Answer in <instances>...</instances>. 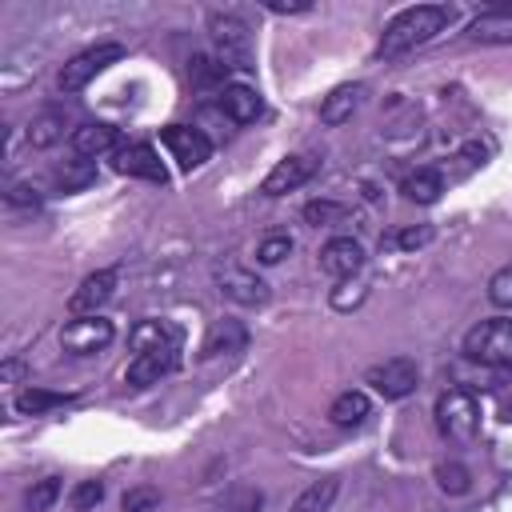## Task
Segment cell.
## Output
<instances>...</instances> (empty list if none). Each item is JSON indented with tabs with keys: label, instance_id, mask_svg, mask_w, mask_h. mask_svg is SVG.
<instances>
[{
	"label": "cell",
	"instance_id": "8",
	"mask_svg": "<svg viewBox=\"0 0 512 512\" xmlns=\"http://www.w3.org/2000/svg\"><path fill=\"white\" fill-rule=\"evenodd\" d=\"M160 140H164V148L172 152V160H176L184 172L200 168V164L212 156V140H208L200 128H188V124H168V128L160 132Z\"/></svg>",
	"mask_w": 512,
	"mask_h": 512
},
{
	"label": "cell",
	"instance_id": "10",
	"mask_svg": "<svg viewBox=\"0 0 512 512\" xmlns=\"http://www.w3.org/2000/svg\"><path fill=\"white\" fill-rule=\"evenodd\" d=\"M176 360H180V344L136 352L132 364H128V372H124V380H128L132 388H148V384H156L160 376H168V372L176 368Z\"/></svg>",
	"mask_w": 512,
	"mask_h": 512
},
{
	"label": "cell",
	"instance_id": "39",
	"mask_svg": "<svg viewBox=\"0 0 512 512\" xmlns=\"http://www.w3.org/2000/svg\"><path fill=\"white\" fill-rule=\"evenodd\" d=\"M20 372H24V368H20V364H16V360H8V364H4V380H16V376H20Z\"/></svg>",
	"mask_w": 512,
	"mask_h": 512
},
{
	"label": "cell",
	"instance_id": "24",
	"mask_svg": "<svg viewBox=\"0 0 512 512\" xmlns=\"http://www.w3.org/2000/svg\"><path fill=\"white\" fill-rule=\"evenodd\" d=\"M64 128H68L64 112H40V116H32V124H28V144H32V148H52L56 140H64Z\"/></svg>",
	"mask_w": 512,
	"mask_h": 512
},
{
	"label": "cell",
	"instance_id": "21",
	"mask_svg": "<svg viewBox=\"0 0 512 512\" xmlns=\"http://www.w3.org/2000/svg\"><path fill=\"white\" fill-rule=\"evenodd\" d=\"M400 192H404L408 200H416V204H432V200H440V192H444V172H440V168H416V172L404 176Z\"/></svg>",
	"mask_w": 512,
	"mask_h": 512
},
{
	"label": "cell",
	"instance_id": "19",
	"mask_svg": "<svg viewBox=\"0 0 512 512\" xmlns=\"http://www.w3.org/2000/svg\"><path fill=\"white\" fill-rule=\"evenodd\" d=\"M128 344H132V352L168 348V344H180V328H172L168 320H140V324L128 332Z\"/></svg>",
	"mask_w": 512,
	"mask_h": 512
},
{
	"label": "cell",
	"instance_id": "16",
	"mask_svg": "<svg viewBox=\"0 0 512 512\" xmlns=\"http://www.w3.org/2000/svg\"><path fill=\"white\" fill-rule=\"evenodd\" d=\"M220 108L228 112V120L252 124V120L264 112V100H260V92L248 88V84H224V88H220Z\"/></svg>",
	"mask_w": 512,
	"mask_h": 512
},
{
	"label": "cell",
	"instance_id": "3",
	"mask_svg": "<svg viewBox=\"0 0 512 512\" xmlns=\"http://www.w3.org/2000/svg\"><path fill=\"white\" fill-rule=\"evenodd\" d=\"M436 424L456 444L476 440V432H480V404H476V396L464 392V388L440 392V400H436Z\"/></svg>",
	"mask_w": 512,
	"mask_h": 512
},
{
	"label": "cell",
	"instance_id": "20",
	"mask_svg": "<svg viewBox=\"0 0 512 512\" xmlns=\"http://www.w3.org/2000/svg\"><path fill=\"white\" fill-rule=\"evenodd\" d=\"M368 412H372V404H368V396H364L360 388L340 392V396L332 400V408H328V416H332L336 428H356V424L368 420Z\"/></svg>",
	"mask_w": 512,
	"mask_h": 512
},
{
	"label": "cell",
	"instance_id": "5",
	"mask_svg": "<svg viewBox=\"0 0 512 512\" xmlns=\"http://www.w3.org/2000/svg\"><path fill=\"white\" fill-rule=\"evenodd\" d=\"M364 380H368L384 400H404L408 392H416L420 368H416V360H408V356H392V360H384V364H372Z\"/></svg>",
	"mask_w": 512,
	"mask_h": 512
},
{
	"label": "cell",
	"instance_id": "1",
	"mask_svg": "<svg viewBox=\"0 0 512 512\" xmlns=\"http://www.w3.org/2000/svg\"><path fill=\"white\" fill-rule=\"evenodd\" d=\"M452 24V8L448 4H416L404 8L400 16H392V24L380 36V56H400L416 44H428L436 32H444Z\"/></svg>",
	"mask_w": 512,
	"mask_h": 512
},
{
	"label": "cell",
	"instance_id": "32",
	"mask_svg": "<svg viewBox=\"0 0 512 512\" xmlns=\"http://www.w3.org/2000/svg\"><path fill=\"white\" fill-rule=\"evenodd\" d=\"M104 500V484L100 480H80L76 488H72V508L76 512H88V508H96Z\"/></svg>",
	"mask_w": 512,
	"mask_h": 512
},
{
	"label": "cell",
	"instance_id": "36",
	"mask_svg": "<svg viewBox=\"0 0 512 512\" xmlns=\"http://www.w3.org/2000/svg\"><path fill=\"white\" fill-rule=\"evenodd\" d=\"M428 240H432V228H428V224L404 228V232L396 236V244H400V248H420V244H428Z\"/></svg>",
	"mask_w": 512,
	"mask_h": 512
},
{
	"label": "cell",
	"instance_id": "15",
	"mask_svg": "<svg viewBox=\"0 0 512 512\" xmlns=\"http://www.w3.org/2000/svg\"><path fill=\"white\" fill-rule=\"evenodd\" d=\"M216 284L236 304H264L268 300V284L256 272H248V268H220L216 272Z\"/></svg>",
	"mask_w": 512,
	"mask_h": 512
},
{
	"label": "cell",
	"instance_id": "23",
	"mask_svg": "<svg viewBox=\"0 0 512 512\" xmlns=\"http://www.w3.org/2000/svg\"><path fill=\"white\" fill-rule=\"evenodd\" d=\"M336 492H340V480H336V476L312 480V484L296 496L292 512H328V508H332V500H336Z\"/></svg>",
	"mask_w": 512,
	"mask_h": 512
},
{
	"label": "cell",
	"instance_id": "26",
	"mask_svg": "<svg viewBox=\"0 0 512 512\" xmlns=\"http://www.w3.org/2000/svg\"><path fill=\"white\" fill-rule=\"evenodd\" d=\"M92 180H96V168H92V160H84V156H76L72 164L56 168V184H60L64 192H76V188H84V184H92Z\"/></svg>",
	"mask_w": 512,
	"mask_h": 512
},
{
	"label": "cell",
	"instance_id": "29",
	"mask_svg": "<svg viewBox=\"0 0 512 512\" xmlns=\"http://www.w3.org/2000/svg\"><path fill=\"white\" fill-rule=\"evenodd\" d=\"M56 496H60V480H56V476H44V480H36V484L28 488L24 504H28V512H48V508L56 504Z\"/></svg>",
	"mask_w": 512,
	"mask_h": 512
},
{
	"label": "cell",
	"instance_id": "9",
	"mask_svg": "<svg viewBox=\"0 0 512 512\" xmlns=\"http://www.w3.org/2000/svg\"><path fill=\"white\" fill-rule=\"evenodd\" d=\"M316 168H320L316 156H284V160H276V168L264 176L260 192H264V196H284V192L308 184V180L316 176Z\"/></svg>",
	"mask_w": 512,
	"mask_h": 512
},
{
	"label": "cell",
	"instance_id": "7",
	"mask_svg": "<svg viewBox=\"0 0 512 512\" xmlns=\"http://www.w3.org/2000/svg\"><path fill=\"white\" fill-rule=\"evenodd\" d=\"M112 336H116L112 320H104V316H76V320L64 324L60 344H64V352H72V356H92V352L108 348Z\"/></svg>",
	"mask_w": 512,
	"mask_h": 512
},
{
	"label": "cell",
	"instance_id": "34",
	"mask_svg": "<svg viewBox=\"0 0 512 512\" xmlns=\"http://www.w3.org/2000/svg\"><path fill=\"white\" fill-rule=\"evenodd\" d=\"M160 504V492L156 488H132L124 496V512H144V508H156Z\"/></svg>",
	"mask_w": 512,
	"mask_h": 512
},
{
	"label": "cell",
	"instance_id": "18",
	"mask_svg": "<svg viewBox=\"0 0 512 512\" xmlns=\"http://www.w3.org/2000/svg\"><path fill=\"white\" fill-rule=\"evenodd\" d=\"M244 344H248V332H244L240 320H216V324L208 328L204 356H208V360H212V356H232V352H244Z\"/></svg>",
	"mask_w": 512,
	"mask_h": 512
},
{
	"label": "cell",
	"instance_id": "17",
	"mask_svg": "<svg viewBox=\"0 0 512 512\" xmlns=\"http://www.w3.org/2000/svg\"><path fill=\"white\" fill-rule=\"evenodd\" d=\"M468 36L480 40V44H512V8L504 4V8H488V12H480V16L472 20Z\"/></svg>",
	"mask_w": 512,
	"mask_h": 512
},
{
	"label": "cell",
	"instance_id": "11",
	"mask_svg": "<svg viewBox=\"0 0 512 512\" xmlns=\"http://www.w3.org/2000/svg\"><path fill=\"white\" fill-rule=\"evenodd\" d=\"M112 292H116V268H100L80 280V288L68 296V308L76 316H96V308H104L112 300Z\"/></svg>",
	"mask_w": 512,
	"mask_h": 512
},
{
	"label": "cell",
	"instance_id": "6",
	"mask_svg": "<svg viewBox=\"0 0 512 512\" xmlns=\"http://www.w3.org/2000/svg\"><path fill=\"white\" fill-rule=\"evenodd\" d=\"M124 56L120 44H96V48H84L80 56H72L64 68H60V92H80L96 72H104L108 64H116Z\"/></svg>",
	"mask_w": 512,
	"mask_h": 512
},
{
	"label": "cell",
	"instance_id": "22",
	"mask_svg": "<svg viewBox=\"0 0 512 512\" xmlns=\"http://www.w3.org/2000/svg\"><path fill=\"white\" fill-rule=\"evenodd\" d=\"M360 96H364V88H360V84H344V88H336V92L320 104V120H324V124H332V128H336V124H344V120L356 112Z\"/></svg>",
	"mask_w": 512,
	"mask_h": 512
},
{
	"label": "cell",
	"instance_id": "2",
	"mask_svg": "<svg viewBox=\"0 0 512 512\" xmlns=\"http://www.w3.org/2000/svg\"><path fill=\"white\" fill-rule=\"evenodd\" d=\"M464 356L484 368H512V320L492 316V320H480L476 328H468Z\"/></svg>",
	"mask_w": 512,
	"mask_h": 512
},
{
	"label": "cell",
	"instance_id": "25",
	"mask_svg": "<svg viewBox=\"0 0 512 512\" xmlns=\"http://www.w3.org/2000/svg\"><path fill=\"white\" fill-rule=\"evenodd\" d=\"M72 400V392H48V388H24L20 396H16V412H24V416H40V412H48V408H60V404H68Z\"/></svg>",
	"mask_w": 512,
	"mask_h": 512
},
{
	"label": "cell",
	"instance_id": "33",
	"mask_svg": "<svg viewBox=\"0 0 512 512\" xmlns=\"http://www.w3.org/2000/svg\"><path fill=\"white\" fill-rule=\"evenodd\" d=\"M444 492H468V468L464 464H440L436 468Z\"/></svg>",
	"mask_w": 512,
	"mask_h": 512
},
{
	"label": "cell",
	"instance_id": "30",
	"mask_svg": "<svg viewBox=\"0 0 512 512\" xmlns=\"http://www.w3.org/2000/svg\"><path fill=\"white\" fill-rule=\"evenodd\" d=\"M488 300L496 308H512V264H504L492 280H488Z\"/></svg>",
	"mask_w": 512,
	"mask_h": 512
},
{
	"label": "cell",
	"instance_id": "37",
	"mask_svg": "<svg viewBox=\"0 0 512 512\" xmlns=\"http://www.w3.org/2000/svg\"><path fill=\"white\" fill-rule=\"evenodd\" d=\"M8 200H12V204H36V196H32V188H24V184H16V188L8 192Z\"/></svg>",
	"mask_w": 512,
	"mask_h": 512
},
{
	"label": "cell",
	"instance_id": "31",
	"mask_svg": "<svg viewBox=\"0 0 512 512\" xmlns=\"http://www.w3.org/2000/svg\"><path fill=\"white\" fill-rule=\"evenodd\" d=\"M288 252H292V236H264L260 248H256V260L260 264H280Z\"/></svg>",
	"mask_w": 512,
	"mask_h": 512
},
{
	"label": "cell",
	"instance_id": "27",
	"mask_svg": "<svg viewBox=\"0 0 512 512\" xmlns=\"http://www.w3.org/2000/svg\"><path fill=\"white\" fill-rule=\"evenodd\" d=\"M260 504H264L260 488L240 484V488H232V492H228V496L216 504V512H260Z\"/></svg>",
	"mask_w": 512,
	"mask_h": 512
},
{
	"label": "cell",
	"instance_id": "12",
	"mask_svg": "<svg viewBox=\"0 0 512 512\" xmlns=\"http://www.w3.org/2000/svg\"><path fill=\"white\" fill-rule=\"evenodd\" d=\"M320 268H324L328 276H336V280L356 276V272L364 268V248H360V240H352V236H332V240L320 248Z\"/></svg>",
	"mask_w": 512,
	"mask_h": 512
},
{
	"label": "cell",
	"instance_id": "28",
	"mask_svg": "<svg viewBox=\"0 0 512 512\" xmlns=\"http://www.w3.org/2000/svg\"><path fill=\"white\" fill-rule=\"evenodd\" d=\"M188 76H192L196 88H216V84H224L228 68L216 64V60H208V56H196V60H188Z\"/></svg>",
	"mask_w": 512,
	"mask_h": 512
},
{
	"label": "cell",
	"instance_id": "35",
	"mask_svg": "<svg viewBox=\"0 0 512 512\" xmlns=\"http://www.w3.org/2000/svg\"><path fill=\"white\" fill-rule=\"evenodd\" d=\"M340 216H344V208H336V204H328V200L304 208V220H308V224H328V220H340Z\"/></svg>",
	"mask_w": 512,
	"mask_h": 512
},
{
	"label": "cell",
	"instance_id": "14",
	"mask_svg": "<svg viewBox=\"0 0 512 512\" xmlns=\"http://www.w3.org/2000/svg\"><path fill=\"white\" fill-rule=\"evenodd\" d=\"M124 144H120V132L112 128V124H100V120H92V124H80V128H72V152L76 156H84V160H92V156H104V152H120Z\"/></svg>",
	"mask_w": 512,
	"mask_h": 512
},
{
	"label": "cell",
	"instance_id": "13",
	"mask_svg": "<svg viewBox=\"0 0 512 512\" xmlns=\"http://www.w3.org/2000/svg\"><path fill=\"white\" fill-rule=\"evenodd\" d=\"M112 168H116L120 176H140V180H152V184H164V180H168L160 156H156L148 144H124V148L116 152Z\"/></svg>",
	"mask_w": 512,
	"mask_h": 512
},
{
	"label": "cell",
	"instance_id": "4",
	"mask_svg": "<svg viewBox=\"0 0 512 512\" xmlns=\"http://www.w3.org/2000/svg\"><path fill=\"white\" fill-rule=\"evenodd\" d=\"M208 32H212V44L224 68H252V36L240 16H212Z\"/></svg>",
	"mask_w": 512,
	"mask_h": 512
},
{
	"label": "cell",
	"instance_id": "38",
	"mask_svg": "<svg viewBox=\"0 0 512 512\" xmlns=\"http://www.w3.org/2000/svg\"><path fill=\"white\" fill-rule=\"evenodd\" d=\"M268 8H272V12H308L312 4H308V0H300V4H268Z\"/></svg>",
	"mask_w": 512,
	"mask_h": 512
}]
</instances>
